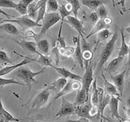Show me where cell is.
Returning <instances> with one entry per match:
<instances>
[{"mask_svg": "<svg viewBox=\"0 0 130 122\" xmlns=\"http://www.w3.org/2000/svg\"><path fill=\"white\" fill-rule=\"evenodd\" d=\"M125 30L127 31V32L128 33V34H130V26H128V27H127V28H125Z\"/></svg>", "mask_w": 130, "mask_h": 122, "instance_id": "53", "label": "cell"}, {"mask_svg": "<svg viewBox=\"0 0 130 122\" xmlns=\"http://www.w3.org/2000/svg\"><path fill=\"white\" fill-rule=\"evenodd\" d=\"M38 55H39V58L38 59H35L34 61L37 63H38L39 64L42 65L44 67H47V66H51L52 65V62H53V59H51V57L50 55H45L41 54L39 52L38 53Z\"/></svg>", "mask_w": 130, "mask_h": 122, "instance_id": "31", "label": "cell"}, {"mask_svg": "<svg viewBox=\"0 0 130 122\" xmlns=\"http://www.w3.org/2000/svg\"><path fill=\"white\" fill-rule=\"evenodd\" d=\"M68 3H69L72 5V13L75 17H77L78 15V11L80 9V3L79 0H66Z\"/></svg>", "mask_w": 130, "mask_h": 122, "instance_id": "36", "label": "cell"}, {"mask_svg": "<svg viewBox=\"0 0 130 122\" xmlns=\"http://www.w3.org/2000/svg\"><path fill=\"white\" fill-rule=\"evenodd\" d=\"M0 122H3V120L1 119V120H0Z\"/></svg>", "mask_w": 130, "mask_h": 122, "instance_id": "57", "label": "cell"}, {"mask_svg": "<svg viewBox=\"0 0 130 122\" xmlns=\"http://www.w3.org/2000/svg\"><path fill=\"white\" fill-rule=\"evenodd\" d=\"M73 42L75 45V51L73 53L72 57L74 59V61L76 64H77L80 67V68H84V60H83V55H82V51H81V47H80V37L78 36H73L72 37Z\"/></svg>", "mask_w": 130, "mask_h": 122, "instance_id": "10", "label": "cell"}, {"mask_svg": "<svg viewBox=\"0 0 130 122\" xmlns=\"http://www.w3.org/2000/svg\"><path fill=\"white\" fill-rule=\"evenodd\" d=\"M124 57H120V56H117L116 59H114L111 60L107 65V68H106V71L108 72V74L111 76L113 73H115L118 69L120 68L121 64L123 63Z\"/></svg>", "mask_w": 130, "mask_h": 122, "instance_id": "19", "label": "cell"}, {"mask_svg": "<svg viewBox=\"0 0 130 122\" xmlns=\"http://www.w3.org/2000/svg\"><path fill=\"white\" fill-rule=\"evenodd\" d=\"M59 14L61 17V21L63 22V20L67 17V16H70V14L72 12V5L69 3L67 2L66 4H61L59 7Z\"/></svg>", "mask_w": 130, "mask_h": 122, "instance_id": "25", "label": "cell"}, {"mask_svg": "<svg viewBox=\"0 0 130 122\" xmlns=\"http://www.w3.org/2000/svg\"><path fill=\"white\" fill-rule=\"evenodd\" d=\"M3 20V19L2 17H0V21H2V20Z\"/></svg>", "mask_w": 130, "mask_h": 122, "instance_id": "56", "label": "cell"}, {"mask_svg": "<svg viewBox=\"0 0 130 122\" xmlns=\"http://www.w3.org/2000/svg\"><path fill=\"white\" fill-rule=\"evenodd\" d=\"M122 101L120 97L116 96H111L109 102V108H110V112H111V118L115 117L116 119H117L120 122H122V120H124V118H122L120 114L119 111H118V108H119V102Z\"/></svg>", "mask_w": 130, "mask_h": 122, "instance_id": "13", "label": "cell"}, {"mask_svg": "<svg viewBox=\"0 0 130 122\" xmlns=\"http://www.w3.org/2000/svg\"><path fill=\"white\" fill-rule=\"evenodd\" d=\"M46 67H44L42 69H41L38 72H32L27 67L21 66L17 68V71L15 72V76H17L20 79H21L26 85L28 87L29 91L31 90V84L32 82H36L34 77L39 74H42L46 70Z\"/></svg>", "mask_w": 130, "mask_h": 122, "instance_id": "2", "label": "cell"}, {"mask_svg": "<svg viewBox=\"0 0 130 122\" xmlns=\"http://www.w3.org/2000/svg\"><path fill=\"white\" fill-rule=\"evenodd\" d=\"M93 81V65L90 61L89 63L88 66L85 67V72L82 77V81H81L82 86L85 89V90H86L88 94L89 92V89H90Z\"/></svg>", "mask_w": 130, "mask_h": 122, "instance_id": "12", "label": "cell"}, {"mask_svg": "<svg viewBox=\"0 0 130 122\" xmlns=\"http://www.w3.org/2000/svg\"><path fill=\"white\" fill-rule=\"evenodd\" d=\"M128 61L126 64V66L128 67V69L130 70V39H129V43H128Z\"/></svg>", "mask_w": 130, "mask_h": 122, "instance_id": "46", "label": "cell"}, {"mask_svg": "<svg viewBox=\"0 0 130 122\" xmlns=\"http://www.w3.org/2000/svg\"><path fill=\"white\" fill-rule=\"evenodd\" d=\"M125 103H126V105H127V107L130 108V96H128L127 99H126Z\"/></svg>", "mask_w": 130, "mask_h": 122, "instance_id": "52", "label": "cell"}, {"mask_svg": "<svg viewBox=\"0 0 130 122\" xmlns=\"http://www.w3.org/2000/svg\"><path fill=\"white\" fill-rule=\"evenodd\" d=\"M111 0H81V3L91 11H96L100 6L109 3Z\"/></svg>", "mask_w": 130, "mask_h": 122, "instance_id": "21", "label": "cell"}, {"mask_svg": "<svg viewBox=\"0 0 130 122\" xmlns=\"http://www.w3.org/2000/svg\"><path fill=\"white\" fill-rule=\"evenodd\" d=\"M38 11V16H37L36 22L38 24H39V22L41 21V20H43L45 16H46V3L43 4L42 7H40Z\"/></svg>", "mask_w": 130, "mask_h": 122, "instance_id": "40", "label": "cell"}, {"mask_svg": "<svg viewBox=\"0 0 130 122\" xmlns=\"http://www.w3.org/2000/svg\"><path fill=\"white\" fill-rule=\"evenodd\" d=\"M81 85H82V84H81V82L79 81L68 79L67 81V84L65 85V86L62 89V90L56 95L55 98V101L56 99H58L59 98H61L62 96L68 95V94H70L73 91H77L78 89L81 88Z\"/></svg>", "mask_w": 130, "mask_h": 122, "instance_id": "8", "label": "cell"}, {"mask_svg": "<svg viewBox=\"0 0 130 122\" xmlns=\"http://www.w3.org/2000/svg\"><path fill=\"white\" fill-rule=\"evenodd\" d=\"M111 2L113 3V4H114V6H116V3H115V1H114V0H111Z\"/></svg>", "mask_w": 130, "mask_h": 122, "instance_id": "54", "label": "cell"}, {"mask_svg": "<svg viewBox=\"0 0 130 122\" xmlns=\"http://www.w3.org/2000/svg\"><path fill=\"white\" fill-rule=\"evenodd\" d=\"M120 35H121V43H120V47L119 50V53H118V56L120 57H124L128 55V45H127L125 42V36L124 34V29L123 28L120 29Z\"/></svg>", "mask_w": 130, "mask_h": 122, "instance_id": "28", "label": "cell"}, {"mask_svg": "<svg viewBox=\"0 0 130 122\" xmlns=\"http://www.w3.org/2000/svg\"><path fill=\"white\" fill-rule=\"evenodd\" d=\"M112 34V33L110 31L108 28H104V29L99 31L98 33L97 34V42H96V46H95V48H94V51L96 50L97 48V46L99 45L101 42H103V41L108 39L111 35Z\"/></svg>", "mask_w": 130, "mask_h": 122, "instance_id": "29", "label": "cell"}, {"mask_svg": "<svg viewBox=\"0 0 130 122\" xmlns=\"http://www.w3.org/2000/svg\"><path fill=\"white\" fill-rule=\"evenodd\" d=\"M1 64H3V63H1V62H0V65H1Z\"/></svg>", "mask_w": 130, "mask_h": 122, "instance_id": "59", "label": "cell"}, {"mask_svg": "<svg viewBox=\"0 0 130 122\" xmlns=\"http://www.w3.org/2000/svg\"><path fill=\"white\" fill-rule=\"evenodd\" d=\"M102 77L103 78V84H104V92L106 95H111V96H116V97H120V94L118 92L116 87L114 85V84L111 83L110 81L107 80V78L105 77L103 73H102Z\"/></svg>", "mask_w": 130, "mask_h": 122, "instance_id": "20", "label": "cell"}, {"mask_svg": "<svg viewBox=\"0 0 130 122\" xmlns=\"http://www.w3.org/2000/svg\"><path fill=\"white\" fill-rule=\"evenodd\" d=\"M50 96H51V91L49 89L48 86H46L34 97V100L32 102L31 110L35 111V110H38L41 108H42L47 103Z\"/></svg>", "mask_w": 130, "mask_h": 122, "instance_id": "5", "label": "cell"}, {"mask_svg": "<svg viewBox=\"0 0 130 122\" xmlns=\"http://www.w3.org/2000/svg\"><path fill=\"white\" fill-rule=\"evenodd\" d=\"M102 122H107L106 120H104V119H103V120H102Z\"/></svg>", "mask_w": 130, "mask_h": 122, "instance_id": "55", "label": "cell"}, {"mask_svg": "<svg viewBox=\"0 0 130 122\" xmlns=\"http://www.w3.org/2000/svg\"><path fill=\"white\" fill-rule=\"evenodd\" d=\"M67 81H68V79L64 78V77H60V78H58L57 80L53 81L50 86H48V88L50 90H52L58 94L62 90V89L65 86V85L67 84Z\"/></svg>", "mask_w": 130, "mask_h": 122, "instance_id": "22", "label": "cell"}, {"mask_svg": "<svg viewBox=\"0 0 130 122\" xmlns=\"http://www.w3.org/2000/svg\"><path fill=\"white\" fill-rule=\"evenodd\" d=\"M51 68L55 69L56 72L59 73V75L62 76V77H64L66 79H72V80H75V81H82V77H80L77 74L72 72L71 71H69L68 69L65 68H58L55 67L54 65H51Z\"/></svg>", "mask_w": 130, "mask_h": 122, "instance_id": "18", "label": "cell"}, {"mask_svg": "<svg viewBox=\"0 0 130 122\" xmlns=\"http://www.w3.org/2000/svg\"><path fill=\"white\" fill-rule=\"evenodd\" d=\"M19 46L22 48L23 51H24L27 54H37L38 55V51L37 50V45L34 42H30V41L25 40H20L16 41Z\"/></svg>", "mask_w": 130, "mask_h": 122, "instance_id": "16", "label": "cell"}, {"mask_svg": "<svg viewBox=\"0 0 130 122\" xmlns=\"http://www.w3.org/2000/svg\"><path fill=\"white\" fill-rule=\"evenodd\" d=\"M24 37H25L26 38H35L36 34H35V33H34L31 29H28L27 32L25 33V34H24Z\"/></svg>", "mask_w": 130, "mask_h": 122, "instance_id": "44", "label": "cell"}, {"mask_svg": "<svg viewBox=\"0 0 130 122\" xmlns=\"http://www.w3.org/2000/svg\"><path fill=\"white\" fill-rule=\"evenodd\" d=\"M0 14H3V15H4L6 16V17H7V18H13L14 17V16H11V15H9V14H7V13H6L5 11H3L1 8H0Z\"/></svg>", "mask_w": 130, "mask_h": 122, "instance_id": "48", "label": "cell"}, {"mask_svg": "<svg viewBox=\"0 0 130 122\" xmlns=\"http://www.w3.org/2000/svg\"><path fill=\"white\" fill-rule=\"evenodd\" d=\"M92 108L91 103H84L81 105H77L76 106V110H75V114L77 115L79 117H85L87 119H92V116H90V109Z\"/></svg>", "mask_w": 130, "mask_h": 122, "instance_id": "17", "label": "cell"}, {"mask_svg": "<svg viewBox=\"0 0 130 122\" xmlns=\"http://www.w3.org/2000/svg\"><path fill=\"white\" fill-rule=\"evenodd\" d=\"M125 110V114H126V116H127L128 119H130V108H124Z\"/></svg>", "mask_w": 130, "mask_h": 122, "instance_id": "50", "label": "cell"}, {"mask_svg": "<svg viewBox=\"0 0 130 122\" xmlns=\"http://www.w3.org/2000/svg\"><path fill=\"white\" fill-rule=\"evenodd\" d=\"M37 15V9H36V2L35 0L32 3L28 6L27 8V16H29L31 19H34Z\"/></svg>", "mask_w": 130, "mask_h": 122, "instance_id": "38", "label": "cell"}, {"mask_svg": "<svg viewBox=\"0 0 130 122\" xmlns=\"http://www.w3.org/2000/svg\"><path fill=\"white\" fill-rule=\"evenodd\" d=\"M57 122H66V121H57Z\"/></svg>", "mask_w": 130, "mask_h": 122, "instance_id": "58", "label": "cell"}, {"mask_svg": "<svg viewBox=\"0 0 130 122\" xmlns=\"http://www.w3.org/2000/svg\"><path fill=\"white\" fill-rule=\"evenodd\" d=\"M80 47L83 55L84 65L85 68L88 66L89 63L92 60L93 52L92 50V45L87 42L84 36H80Z\"/></svg>", "mask_w": 130, "mask_h": 122, "instance_id": "7", "label": "cell"}, {"mask_svg": "<svg viewBox=\"0 0 130 122\" xmlns=\"http://www.w3.org/2000/svg\"><path fill=\"white\" fill-rule=\"evenodd\" d=\"M43 20V23L42 24V29L38 34L39 36L46 34L52 26H54L55 24L61 20V17L59 12H49V13L46 14Z\"/></svg>", "mask_w": 130, "mask_h": 122, "instance_id": "4", "label": "cell"}, {"mask_svg": "<svg viewBox=\"0 0 130 122\" xmlns=\"http://www.w3.org/2000/svg\"><path fill=\"white\" fill-rule=\"evenodd\" d=\"M66 122H91L89 119L85 117H80L78 120H68Z\"/></svg>", "mask_w": 130, "mask_h": 122, "instance_id": "45", "label": "cell"}, {"mask_svg": "<svg viewBox=\"0 0 130 122\" xmlns=\"http://www.w3.org/2000/svg\"><path fill=\"white\" fill-rule=\"evenodd\" d=\"M126 75V70L121 72L116 75H111V79L113 81L114 85L116 87L120 95H123L124 88V77Z\"/></svg>", "mask_w": 130, "mask_h": 122, "instance_id": "15", "label": "cell"}, {"mask_svg": "<svg viewBox=\"0 0 130 122\" xmlns=\"http://www.w3.org/2000/svg\"><path fill=\"white\" fill-rule=\"evenodd\" d=\"M34 0H20V2H22L23 3L25 4L26 6H28L30 3H32Z\"/></svg>", "mask_w": 130, "mask_h": 122, "instance_id": "49", "label": "cell"}, {"mask_svg": "<svg viewBox=\"0 0 130 122\" xmlns=\"http://www.w3.org/2000/svg\"><path fill=\"white\" fill-rule=\"evenodd\" d=\"M88 95L89 94L86 92L85 89L81 85V88L77 90V94L76 96V100H75V104L77 105H81L86 103L88 101Z\"/></svg>", "mask_w": 130, "mask_h": 122, "instance_id": "24", "label": "cell"}, {"mask_svg": "<svg viewBox=\"0 0 130 122\" xmlns=\"http://www.w3.org/2000/svg\"><path fill=\"white\" fill-rule=\"evenodd\" d=\"M24 85V83L20 82L18 81H15L14 78H10V79H6V78H1L0 77V87H3L7 85Z\"/></svg>", "mask_w": 130, "mask_h": 122, "instance_id": "37", "label": "cell"}, {"mask_svg": "<svg viewBox=\"0 0 130 122\" xmlns=\"http://www.w3.org/2000/svg\"><path fill=\"white\" fill-rule=\"evenodd\" d=\"M4 22H10V23H15L17 24L19 26L21 27L23 29H27V28H31L38 26H42L41 24H38L36 21H34V20L31 19L29 16H28L27 15H24L20 16V17H17L15 20H7L3 19L2 21H0V24L4 23Z\"/></svg>", "mask_w": 130, "mask_h": 122, "instance_id": "3", "label": "cell"}, {"mask_svg": "<svg viewBox=\"0 0 130 122\" xmlns=\"http://www.w3.org/2000/svg\"><path fill=\"white\" fill-rule=\"evenodd\" d=\"M64 22L68 23L72 28L78 33L80 36H84L85 31H84V26H83V21L77 19V17L72 16H68L66 17V20H63Z\"/></svg>", "mask_w": 130, "mask_h": 122, "instance_id": "14", "label": "cell"}, {"mask_svg": "<svg viewBox=\"0 0 130 122\" xmlns=\"http://www.w3.org/2000/svg\"><path fill=\"white\" fill-rule=\"evenodd\" d=\"M97 81L94 79L92 82V94H91V104L94 107H98L99 105V93H98L97 89Z\"/></svg>", "mask_w": 130, "mask_h": 122, "instance_id": "30", "label": "cell"}, {"mask_svg": "<svg viewBox=\"0 0 130 122\" xmlns=\"http://www.w3.org/2000/svg\"><path fill=\"white\" fill-rule=\"evenodd\" d=\"M83 19L85 20H86V21L89 22L90 24H96L98 20H99V15H98L97 11H93V12H90V13H88V14H85V16L83 17Z\"/></svg>", "mask_w": 130, "mask_h": 122, "instance_id": "34", "label": "cell"}, {"mask_svg": "<svg viewBox=\"0 0 130 122\" xmlns=\"http://www.w3.org/2000/svg\"><path fill=\"white\" fill-rule=\"evenodd\" d=\"M0 32L6 33V34L11 35L19 34L18 28L14 25L13 23H10V22H4L0 24Z\"/></svg>", "mask_w": 130, "mask_h": 122, "instance_id": "23", "label": "cell"}, {"mask_svg": "<svg viewBox=\"0 0 130 122\" xmlns=\"http://www.w3.org/2000/svg\"><path fill=\"white\" fill-rule=\"evenodd\" d=\"M0 62L3 64H12V60H11V59L8 57L7 54L5 51L0 50Z\"/></svg>", "mask_w": 130, "mask_h": 122, "instance_id": "43", "label": "cell"}, {"mask_svg": "<svg viewBox=\"0 0 130 122\" xmlns=\"http://www.w3.org/2000/svg\"><path fill=\"white\" fill-rule=\"evenodd\" d=\"M129 81H130V76H129Z\"/></svg>", "mask_w": 130, "mask_h": 122, "instance_id": "60", "label": "cell"}, {"mask_svg": "<svg viewBox=\"0 0 130 122\" xmlns=\"http://www.w3.org/2000/svg\"><path fill=\"white\" fill-rule=\"evenodd\" d=\"M51 59L55 61L56 64H59V60H60V54H59V46L57 44H55V46L52 48L51 52Z\"/></svg>", "mask_w": 130, "mask_h": 122, "instance_id": "35", "label": "cell"}, {"mask_svg": "<svg viewBox=\"0 0 130 122\" xmlns=\"http://www.w3.org/2000/svg\"><path fill=\"white\" fill-rule=\"evenodd\" d=\"M27 8H28V6H26L25 4L23 3L22 2L19 1L15 10L17 11L21 16H24V15H27Z\"/></svg>", "mask_w": 130, "mask_h": 122, "instance_id": "41", "label": "cell"}, {"mask_svg": "<svg viewBox=\"0 0 130 122\" xmlns=\"http://www.w3.org/2000/svg\"><path fill=\"white\" fill-rule=\"evenodd\" d=\"M13 52L15 53V55H17L18 56L23 57L24 59L23 61H21V62L16 64H12V65H10V66H6V67L3 68L2 69H0V77L5 76V75L8 74V73H10L11 72L14 71L15 69L21 67V66H24V65H26L28 64H30L32 61H34V59H30V58H28V57H25V56H24L22 55H20V54H18V53L16 52V51H15Z\"/></svg>", "mask_w": 130, "mask_h": 122, "instance_id": "11", "label": "cell"}, {"mask_svg": "<svg viewBox=\"0 0 130 122\" xmlns=\"http://www.w3.org/2000/svg\"><path fill=\"white\" fill-rule=\"evenodd\" d=\"M126 1H127V0H120V1L117 3V4H121L122 10L124 11V12L126 11V9H125V2H126Z\"/></svg>", "mask_w": 130, "mask_h": 122, "instance_id": "47", "label": "cell"}, {"mask_svg": "<svg viewBox=\"0 0 130 122\" xmlns=\"http://www.w3.org/2000/svg\"><path fill=\"white\" fill-rule=\"evenodd\" d=\"M59 54L60 55H62L63 57H71L72 56L73 53L75 51V47H70V46H67L64 48H59Z\"/></svg>", "mask_w": 130, "mask_h": 122, "instance_id": "33", "label": "cell"}, {"mask_svg": "<svg viewBox=\"0 0 130 122\" xmlns=\"http://www.w3.org/2000/svg\"><path fill=\"white\" fill-rule=\"evenodd\" d=\"M37 48L38 49V52L45 55H50V43L46 39H41L36 43Z\"/></svg>", "mask_w": 130, "mask_h": 122, "instance_id": "26", "label": "cell"}, {"mask_svg": "<svg viewBox=\"0 0 130 122\" xmlns=\"http://www.w3.org/2000/svg\"><path fill=\"white\" fill-rule=\"evenodd\" d=\"M117 40H118V30L116 29L115 33L112 34L111 38L106 43V45L103 47V50L101 51L99 63H98V67H97L98 72H100V70L104 66V64L107 63L108 59L111 57L112 52L114 51V49H115L116 42Z\"/></svg>", "mask_w": 130, "mask_h": 122, "instance_id": "1", "label": "cell"}, {"mask_svg": "<svg viewBox=\"0 0 130 122\" xmlns=\"http://www.w3.org/2000/svg\"><path fill=\"white\" fill-rule=\"evenodd\" d=\"M62 102H61V106L59 109L58 112L56 113L55 117H63V116H71L72 114H75L76 110V104L72 103L71 102L68 101L64 98V96H62Z\"/></svg>", "mask_w": 130, "mask_h": 122, "instance_id": "6", "label": "cell"}, {"mask_svg": "<svg viewBox=\"0 0 130 122\" xmlns=\"http://www.w3.org/2000/svg\"><path fill=\"white\" fill-rule=\"evenodd\" d=\"M97 13L99 15V19H103L106 16H108V10L104 5H102L97 9Z\"/></svg>", "mask_w": 130, "mask_h": 122, "instance_id": "42", "label": "cell"}, {"mask_svg": "<svg viewBox=\"0 0 130 122\" xmlns=\"http://www.w3.org/2000/svg\"><path fill=\"white\" fill-rule=\"evenodd\" d=\"M17 3L13 0H0V7L2 8H11L15 9Z\"/></svg>", "mask_w": 130, "mask_h": 122, "instance_id": "39", "label": "cell"}, {"mask_svg": "<svg viewBox=\"0 0 130 122\" xmlns=\"http://www.w3.org/2000/svg\"><path fill=\"white\" fill-rule=\"evenodd\" d=\"M103 119H104V120H106L107 122H116L115 120L113 119V118H108V117H106V116H103Z\"/></svg>", "mask_w": 130, "mask_h": 122, "instance_id": "51", "label": "cell"}, {"mask_svg": "<svg viewBox=\"0 0 130 122\" xmlns=\"http://www.w3.org/2000/svg\"><path fill=\"white\" fill-rule=\"evenodd\" d=\"M112 22H113V19L111 17H110V16H106V17L103 19H99L97 21V23L94 24V26L92 28L90 33L85 37V39H88L91 36L94 35L95 34H98L99 31L104 29V28H107L112 24Z\"/></svg>", "mask_w": 130, "mask_h": 122, "instance_id": "9", "label": "cell"}, {"mask_svg": "<svg viewBox=\"0 0 130 122\" xmlns=\"http://www.w3.org/2000/svg\"><path fill=\"white\" fill-rule=\"evenodd\" d=\"M46 5V12H58L59 11V3L57 0H47Z\"/></svg>", "mask_w": 130, "mask_h": 122, "instance_id": "32", "label": "cell"}, {"mask_svg": "<svg viewBox=\"0 0 130 122\" xmlns=\"http://www.w3.org/2000/svg\"><path fill=\"white\" fill-rule=\"evenodd\" d=\"M0 117H1V119L3 120V122H10V121L19 122L20 121L19 119L13 117L9 112L6 111L5 108H3L1 100H0Z\"/></svg>", "mask_w": 130, "mask_h": 122, "instance_id": "27", "label": "cell"}]
</instances>
